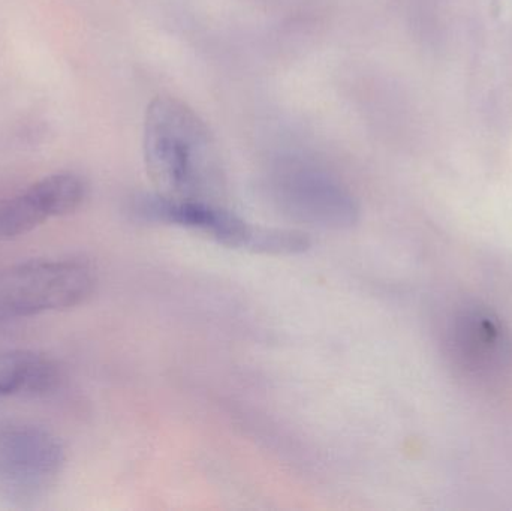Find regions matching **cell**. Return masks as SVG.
Wrapping results in <instances>:
<instances>
[{"label": "cell", "instance_id": "4", "mask_svg": "<svg viewBox=\"0 0 512 511\" xmlns=\"http://www.w3.org/2000/svg\"><path fill=\"white\" fill-rule=\"evenodd\" d=\"M132 213L138 219L156 224L191 228L230 248L268 254L273 228L258 227L206 200L146 194L135 198Z\"/></svg>", "mask_w": 512, "mask_h": 511}, {"label": "cell", "instance_id": "6", "mask_svg": "<svg viewBox=\"0 0 512 511\" xmlns=\"http://www.w3.org/2000/svg\"><path fill=\"white\" fill-rule=\"evenodd\" d=\"M59 381V369L48 357L33 351L0 353V398L41 395Z\"/></svg>", "mask_w": 512, "mask_h": 511}, {"label": "cell", "instance_id": "3", "mask_svg": "<svg viewBox=\"0 0 512 511\" xmlns=\"http://www.w3.org/2000/svg\"><path fill=\"white\" fill-rule=\"evenodd\" d=\"M59 438L35 425L0 428V497L15 507H33L48 497L65 468Z\"/></svg>", "mask_w": 512, "mask_h": 511}, {"label": "cell", "instance_id": "2", "mask_svg": "<svg viewBox=\"0 0 512 511\" xmlns=\"http://www.w3.org/2000/svg\"><path fill=\"white\" fill-rule=\"evenodd\" d=\"M95 267L83 260H32L0 272V321L75 308L95 293Z\"/></svg>", "mask_w": 512, "mask_h": 511}, {"label": "cell", "instance_id": "5", "mask_svg": "<svg viewBox=\"0 0 512 511\" xmlns=\"http://www.w3.org/2000/svg\"><path fill=\"white\" fill-rule=\"evenodd\" d=\"M87 185L74 173H57L0 204V240L17 239L51 218L71 215L86 200Z\"/></svg>", "mask_w": 512, "mask_h": 511}, {"label": "cell", "instance_id": "1", "mask_svg": "<svg viewBox=\"0 0 512 511\" xmlns=\"http://www.w3.org/2000/svg\"><path fill=\"white\" fill-rule=\"evenodd\" d=\"M144 159L159 194L197 198L216 174V150L206 123L185 102L159 96L147 108Z\"/></svg>", "mask_w": 512, "mask_h": 511}]
</instances>
